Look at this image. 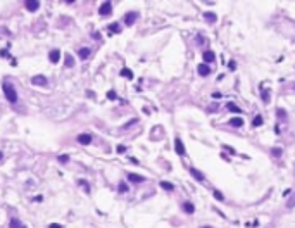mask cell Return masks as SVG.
<instances>
[{
	"instance_id": "obj_23",
	"label": "cell",
	"mask_w": 295,
	"mask_h": 228,
	"mask_svg": "<svg viewBox=\"0 0 295 228\" xmlns=\"http://www.w3.org/2000/svg\"><path fill=\"white\" fill-rule=\"evenodd\" d=\"M78 185H79L81 189H85V192H86V194H90V187H88L86 180H78Z\"/></svg>"
},
{
	"instance_id": "obj_33",
	"label": "cell",
	"mask_w": 295,
	"mask_h": 228,
	"mask_svg": "<svg viewBox=\"0 0 295 228\" xmlns=\"http://www.w3.org/2000/svg\"><path fill=\"white\" fill-rule=\"evenodd\" d=\"M48 228H62V225H57V223H52Z\"/></svg>"
},
{
	"instance_id": "obj_8",
	"label": "cell",
	"mask_w": 295,
	"mask_h": 228,
	"mask_svg": "<svg viewBox=\"0 0 295 228\" xmlns=\"http://www.w3.org/2000/svg\"><path fill=\"white\" fill-rule=\"evenodd\" d=\"M78 142L81 145H88V144H92V137L88 133H81V135H78Z\"/></svg>"
},
{
	"instance_id": "obj_18",
	"label": "cell",
	"mask_w": 295,
	"mask_h": 228,
	"mask_svg": "<svg viewBox=\"0 0 295 228\" xmlns=\"http://www.w3.org/2000/svg\"><path fill=\"white\" fill-rule=\"evenodd\" d=\"M204 17H205V21H209V22H216V19H218L214 12H205Z\"/></svg>"
},
{
	"instance_id": "obj_27",
	"label": "cell",
	"mask_w": 295,
	"mask_h": 228,
	"mask_svg": "<svg viewBox=\"0 0 295 228\" xmlns=\"http://www.w3.org/2000/svg\"><path fill=\"white\" fill-rule=\"evenodd\" d=\"M271 152H273V156H276V157H280V156H281V149H280V147L271 149Z\"/></svg>"
},
{
	"instance_id": "obj_17",
	"label": "cell",
	"mask_w": 295,
	"mask_h": 228,
	"mask_svg": "<svg viewBox=\"0 0 295 228\" xmlns=\"http://www.w3.org/2000/svg\"><path fill=\"white\" fill-rule=\"evenodd\" d=\"M64 64H66V67H73V66H74V59H73V55H71V54H66Z\"/></svg>"
},
{
	"instance_id": "obj_12",
	"label": "cell",
	"mask_w": 295,
	"mask_h": 228,
	"mask_svg": "<svg viewBox=\"0 0 295 228\" xmlns=\"http://www.w3.org/2000/svg\"><path fill=\"white\" fill-rule=\"evenodd\" d=\"M190 175L197 180V182H204V175L199 171V169H195V168H190Z\"/></svg>"
},
{
	"instance_id": "obj_21",
	"label": "cell",
	"mask_w": 295,
	"mask_h": 228,
	"mask_svg": "<svg viewBox=\"0 0 295 228\" xmlns=\"http://www.w3.org/2000/svg\"><path fill=\"white\" fill-rule=\"evenodd\" d=\"M128 190H130V189H128V185H126L124 182H119V185H117V192H119V194H126Z\"/></svg>"
},
{
	"instance_id": "obj_11",
	"label": "cell",
	"mask_w": 295,
	"mask_h": 228,
	"mask_svg": "<svg viewBox=\"0 0 295 228\" xmlns=\"http://www.w3.org/2000/svg\"><path fill=\"white\" fill-rule=\"evenodd\" d=\"M228 125L230 126H235V128H240V126H243V119L242 118H231L228 121Z\"/></svg>"
},
{
	"instance_id": "obj_3",
	"label": "cell",
	"mask_w": 295,
	"mask_h": 228,
	"mask_svg": "<svg viewBox=\"0 0 295 228\" xmlns=\"http://www.w3.org/2000/svg\"><path fill=\"white\" fill-rule=\"evenodd\" d=\"M136 19H138V12L131 10V12H128V14L124 16V24H126V26H133Z\"/></svg>"
},
{
	"instance_id": "obj_26",
	"label": "cell",
	"mask_w": 295,
	"mask_h": 228,
	"mask_svg": "<svg viewBox=\"0 0 295 228\" xmlns=\"http://www.w3.org/2000/svg\"><path fill=\"white\" fill-rule=\"evenodd\" d=\"M212 195H214V197H216L218 201H224V195H223V194H221L219 190H214V192H212Z\"/></svg>"
},
{
	"instance_id": "obj_4",
	"label": "cell",
	"mask_w": 295,
	"mask_h": 228,
	"mask_svg": "<svg viewBox=\"0 0 295 228\" xmlns=\"http://www.w3.org/2000/svg\"><path fill=\"white\" fill-rule=\"evenodd\" d=\"M31 83L33 85H36V86H47V78L43 76V74H36V76H33L31 78Z\"/></svg>"
},
{
	"instance_id": "obj_25",
	"label": "cell",
	"mask_w": 295,
	"mask_h": 228,
	"mask_svg": "<svg viewBox=\"0 0 295 228\" xmlns=\"http://www.w3.org/2000/svg\"><path fill=\"white\" fill-rule=\"evenodd\" d=\"M252 125H254V126H261V125H262V116H256L254 121H252Z\"/></svg>"
},
{
	"instance_id": "obj_30",
	"label": "cell",
	"mask_w": 295,
	"mask_h": 228,
	"mask_svg": "<svg viewBox=\"0 0 295 228\" xmlns=\"http://www.w3.org/2000/svg\"><path fill=\"white\" fill-rule=\"evenodd\" d=\"M294 206H295V195L290 199V201H288V202H287V208H288V209H292Z\"/></svg>"
},
{
	"instance_id": "obj_5",
	"label": "cell",
	"mask_w": 295,
	"mask_h": 228,
	"mask_svg": "<svg viewBox=\"0 0 295 228\" xmlns=\"http://www.w3.org/2000/svg\"><path fill=\"white\" fill-rule=\"evenodd\" d=\"M174 150L178 156H186V150H185V145L181 142V138H174Z\"/></svg>"
},
{
	"instance_id": "obj_29",
	"label": "cell",
	"mask_w": 295,
	"mask_h": 228,
	"mask_svg": "<svg viewBox=\"0 0 295 228\" xmlns=\"http://www.w3.org/2000/svg\"><path fill=\"white\" fill-rule=\"evenodd\" d=\"M67 161H69V156H67V154L59 156V163H67Z\"/></svg>"
},
{
	"instance_id": "obj_19",
	"label": "cell",
	"mask_w": 295,
	"mask_h": 228,
	"mask_svg": "<svg viewBox=\"0 0 295 228\" xmlns=\"http://www.w3.org/2000/svg\"><path fill=\"white\" fill-rule=\"evenodd\" d=\"M109 33H119L121 31V28H119V24L117 22H112V24H109Z\"/></svg>"
},
{
	"instance_id": "obj_28",
	"label": "cell",
	"mask_w": 295,
	"mask_h": 228,
	"mask_svg": "<svg viewBox=\"0 0 295 228\" xmlns=\"http://www.w3.org/2000/svg\"><path fill=\"white\" fill-rule=\"evenodd\" d=\"M107 99H109V100H116V92H114V90L107 92Z\"/></svg>"
},
{
	"instance_id": "obj_31",
	"label": "cell",
	"mask_w": 295,
	"mask_h": 228,
	"mask_svg": "<svg viewBox=\"0 0 295 228\" xmlns=\"http://www.w3.org/2000/svg\"><path fill=\"white\" fill-rule=\"evenodd\" d=\"M262 100H264V102H268V100H269V92H268V90H264V92H262Z\"/></svg>"
},
{
	"instance_id": "obj_15",
	"label": "cell",
	"mask_w": 295,
	"mask_h": 228,
	"mask_svg": "<svg viewBox=\"0 0 295 228\" xmlns=\"http://www.w3.org/2000/svg\"><path fill=\"white\" fill-rule=\"evenodd\" d=\"M9 227H10V228H26V225H24V223H21V221H19L17 218H12V220H10V225H9Z\"/></svg>"
},
{
	"instance_id": "obj_35",
	"label": "cell",
	"mask_w": 295,
	"mask_h": 228,
	"mask_svg": "<svg viewBox=\"0 0 295 228\" xmlns=\"http://www.w3.org/2000/svg\"><path fill=\"white\" fill-rule=\"evenodd\" d=\"M205 228H209V227H205Z\"/></svg>"
},
{
	"instance_id": "obj_16",
	"label": "cell",
	"mask_w": 295,
	"mask_h": 228,
	"mask_svg": "<svg viewBox=\"0 0 295 228\" xmlns=\"http://www.w3.org/2000/svg\"><path fill=\"white\" fill-rule=\"evenodd\" d=\"M78 54H79L81 59H88V57H90V48H88V47H83V48L78 50Z\"/></svg>"
},
{
	"instance_id": "obj_6",
	"label": "cell",
	"mask_w": 295,
	"mask_h": 228,
	"mask_svg": "<svg viewBox=\"0 0 295 228\" xmlns=\"http://www.w3.org/2000/svg\"><path fill=\"white\" fill-rule=\"evenodd\" d=\"M24 7H26L29 12H36V10L40 9V2H38V0H28V2L24 3Z\"/></svg>"
},
{
	"instance_id": "obj_34",
	"label": "cell",
	"mask_w": 295,
	"mask_h": 228,
	"mask_svg": "<svg viewBox=\"0 0 295 228\" xmlns=\"http://www.w3.org/2000/svg\"><path fill=\"white\" fill-rule=\"evenodd\" d=\"M2 156H3V154H2V150H0V159H2Z\"/></svg>"
},
{
	"instance_id": "obj_22",
	"label": "cell",
	"mask_w": 295,
	"mask_h": 228,
	"mask_svg": "<svg viewBox=\"0 0 295 228\" xmlns=\"http://www.w3.org/2000/svg\"><path fill=\"white\" fill-rule=\"evenodd\" d=\"M121 76H124V78H128V80H131L133 78V73L128 69V67H124V69H121Z\"/></svg>"
},
{
	"instance_id": "obj_10",
	"label": "cell",
	"mask_w": 295,
	"mask_h": 228,
	"mask_svg": "<svg viewBox=\"0 0 295 228\" xmlns=\"http://www.w3.org/2000/svg\"><path fill=\"white\" fill-rule=\"evenodd\" d=\"M197 71H199L200 76H209V74H211V67H209L207 64H200V66L197 67Z\"/></svg>"
},
{
	"instance_id": "obj_24",
	"label": "cell",
	"mask_w": 295,
	"mask_h": 228,
	"mask_svg": "<svg viewBox=\"0 0 295 228\" xmlns=\"http://www.w3.org/2000/svg\"><path fill=\"white\" fill-rule=\"evenodd\" d=\"M161 187H162L164 190H173V189H174V185L169 183V182H161Z\"/></svg>"
},
{
	"instance_id": "obj_20",
	"label": "cell",
	"mask_w": 295,
	"mask_h": 228,
	"mask_svg": "<svg viewBox=\"0 0 295 228\" xmlns=\"http://www.w3.org/2000/svg\"><path fill=\"white\" fill-rule=\"evenodd\" d=\"M226 107H228V111H233V112H237V114H238V112H242V109H240L237 104H233V102H228V105H226Z\"/></svg>"
},
{
	"instance_id": "obj_7",
	"label": "cell",
	"mask_w": 295,
	"mask_h": 228,
	"mask_svg": "<svg viewBox=\"0 0 295 228\" xmlns=\"http://www.w3.org/2000/svg\"><path fill=\"white\" fill-rule=\"evenodd\" d=\"M48 61H50L52 64H57V62L60 61V50H59V48L52 50V52L48 54Z\"/></svg>"
},
{
	"instance_id": "obj_9",
	"label": "cell",
	"mask_w": 295,
	"mask_h": 228,
	"mask_svg": "<svg viewBox=\"0 0 295 228\" xmlns=\"http://www.w3.org/2000/svg\"><path fill=\"white\" fill-rule=\"evenodd\" d=\"M128 180L133 182V183H142V182H145V178H143L142 175H136V173H128Z\"/></svg>"
},
{
	"instance_id": "obj_2",
	"label": "cell",
	"mask_w": 295,
	"mask_h": 228,
	"mask_svg": "<svg viewBox=\"0 0 295 228\" xmlns=\"http://www.w3.org/2000/svg\"><path fill=\"white\" fill-rule=\"evenodd\" d=\"M111 12H112V3L111 2H104L98 7V14L100 16H111Z\"/></svg>"
},
{
	"instance_id": "obj_1",
	"label": "cell",
	"mask_w": 295,
	"mask_h": 228,
	"mask_svg": "<svg viewBox=\"0 0 295 228\" xmlns=\"http://www.w3.org/2000/svg\"><path fill=\"white\" fill-rule=\"evenodd\" d=\"M3 93H5V99L9 100V102H16L17 100V92H16V88L10 85V83H3Z\"/></svg>"
},
{
	"instance_id": "obj_13",
	"label": "cell",
	"mask_w": 295,
	"mask_h": 228,
	"mask_svg": "<svg viewBox=\"0 0 295 228\" xmlns=\"http://www.w3.org/2000/svg\"><path fill=\"white\" fill-rule=\"evenodd\" d=\"M214 59H216V55H214V52H211V50H205L204 52V62H214Z\"/></svg>"
},
{
	"instance_id": "obj_32",
	"label": "cell",
	"mask_w": 295,
	"mask_h": 228,
	"mask_svg": "<svg viewBox=\"0 0 295 228\" xmlns=\"http://www.w3.org/2000/svg\"><path fill=\"white\" fill-rule=\"evenodd\" d=\"M124 150H126V147H124V145H117V152H119V154H123Z\"/></svg>"
},
{
	"instance_id": "obj_14",
	"label": "cell",
	"mask_w": 295,
	"mask_h": 228,
	"mask_svg": "<svg viewBox=\"0 0 295 228\" xmlns=\"http://www.w3.org/2000/svg\"><path fill=\"white\" fill-rule=\"evenodd\" d=\"M183 211H185L186 214H193V213H195V206H193L192 202H185V204H183Z\"/></svg>"
}]
</instances>
